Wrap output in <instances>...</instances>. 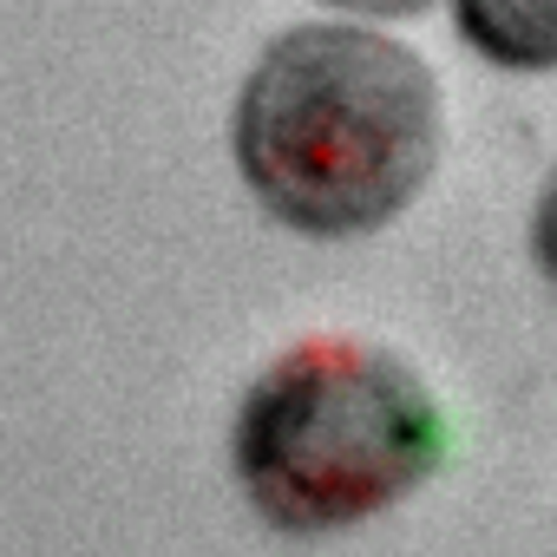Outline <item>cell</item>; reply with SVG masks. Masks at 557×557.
<instances>
[{
	"label": "cell",
	"mask_w": 557,
	"mask_h": 557,
	"mask_svg": "<svg viewBox=\"0 0 557 557\" xmlns=\"http://www.w3.org/2000/svg\"><path fill=\"white\" fill-rule=\"evenodd\" d=\"M446 112L433 66L361 21L275 34L230 106V158L262 216L348 243L400 223L433 184Z\"/></svg>",
	"instance_id": "1"
},
{
	"label": "cell",
	"mask_w": 557,
	"mask_h": 557,
	"mask_svg": "<svg viewBox=\"0 0 557 557\" xmlns=\"http://www.w3.org/2000/svg\"><path fill=\"white\" fill-rule=\"evenodd\" d=\"M446 459V413L381 342L309 335L236 400L230 472L269 531L329 537L413 498Z\"/></svg>",
	"instance_id": "2"
},
{
	"label": "cell",
	"mask_w": 557,
	"mask_h": 557,
	"mask_svg": "<svg viewBox=\"0 0 557 557\" xmlns=\"http://www.w3.org/2000/svg\"><path fill=\"white\" fill-rule=\"evenodd\" d=\"M453 27L498 73H557V0H453Z\"/></svg>",
	"instance_id": "3"
},
{
	"label": "cell",
	"mask_w": 557,
	"mask_h": 557,
	"mask_svg": "<svg viewBox=\"0 0 557 557\" xmlns=\"http://www.w3.org/2000/svg\"><path fill=\"white\" fill-rule=\"evenodd\" d=\"M531 262H537L544 283L557 289V164H550V177L537 190V210H531Z\"/></svg>",
	"instance_id": "4"
},
{
	"label": "cell",
	"mask_w": 557,
	"mask_h": 557,
	"mask_svg": "<svg viewBox=\"0 0 557 557\" xmlns=\"http://www.w3.org/2000/svg\"><path fill=\"white\" fill-rule=\"evenodd\" d=\"M322 8L355 14V21H413V14L433 8V0H322Z\"/></svg>",
	"instance_id": "5"
}]
</instances>
